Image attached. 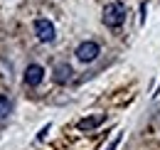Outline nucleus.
Instances as JSON below:
<instances>
[{
  "label": "nucleus",
  "mask_w": 160,
  "mask_h": 150,
  "mask_svg": "<svg viewBox=\"0 0 160 150\" xmlns=\"http://www.w3.org/2000/svg\"><path fill=\"white\" fill-rule=\"evenodd\" d=\"M72 74H74V69L67 64V62H62L54 67V72H52V79L57 81V84H67V81H72Z\"/></svg>",
  "instance_id": "5"
},
{
  "label": "nucleus",
  "mask_w": 160,
  "mask_h": 150,
  "mask_svg": "<svg viewBox=\"0 0 160 150\" xmlns=\"http://www.w3.org/2000/svg\"><path fill=\"white\" fill-rule=\"evenodd\" d=\"M42 79H44V69H42L40 64H30L25 69V84L27 86H40Z\"/></svg>",
  "instance_id": "4"
},
{
  "label": "nucleus",
  "mask_w": 160,
  "mask_h": 150,
  "mask_svg": "<svg viewBox=\"0 0 160 150\" xmlns=\"http://www.w3.org/2000/svg\"><path fill=\"white\" fill-rule=\"evenodd\" d=\"M10 108H12V106H10V98H8V96H0V121L8 118Z\"/></svg>",
  "instance_id": "7"
},
{
  "label": "nucleus",
  "mask_w": 160,
  "mask_h": 150,
  "mask_svg": "<svg viewBox=\"0 0 160 150\" xmlns=\"http://www.w3.org/2000/svg\"><path fill=\"white\" fill-rule=\"evenodd\" d=\"M101 54V47L96 44V42H81L79 47H77V59L79 62H84V64H89V62H94L96 57Z\"/></svg>",
  "instance_id": "2"
},
{
  "label": "nucleus",
  "mask_w": 160,
  "mask_h": 150,
  "mask_svg": "<svg viewBox=\"0 0 160 150\" xmlns=\"http://www.w3.org/2000/svg\"><path fill=\"white\" fill-rule=\"evenodd\" d=\"M101 20H103V25H106V27L118 30L121 25L126 22V5H123V2H108V5L103 8Z\"/></svg>",
  "instance_id": "1"
},
{
  "label": "nucleus",
  "mask_w": 160,
  "mask_h": 150,
  "mask_svg": "<svg viewBox=\"0 0 160 150\" xmlns=\"http://www.w3.org/2000/svg\"><path fill=\"white\" fill-rule=\"evenodd\" d=\"M35 35L40 42H54L57 37V30H54V25L49 22V20H35Z\"/></svg>",
  "instance_id": "3"
},
{
  "label": "nucleus",
  "mask_w": 160,
  "mask_h": 150,
  "mask_svg": "<svg viewBox=\"0 0 160 150\" xmlns=\"http://www.w3.org/2000/svg\"><path fill=\"white\" fill-rule=\"evenodd\" d=\"M118 143H121V133L116 135V138H113V140H111V145H108L106 150H116V148H118Z\"/></svg>",
  "instance_id": "8"
},
{
  "label": "nucleus",
  "mask_w": 160,
  "mask_h": 150,
  "mask_svg": "<svg viewBox=\"0 0 160 150\" xmlns=\"http://www.w3.org/2000/svg\"><path fill=\"white\" fill-rule=\"evenodd\" d=\"M106 121V116L99 113V116H86V118H81L79 121V131H94L96 126H101Z\"/></svg>",
  "instance_id": "6"
}]
</instances>
